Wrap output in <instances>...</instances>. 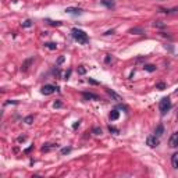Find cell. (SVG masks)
<instances>
[{"instance_id":"12","label":"cell","mask_w":178,"mask_h":178,"mask_svg":"<svg viewBox=\"0 0 178 178\" xmlns=\"http://www.w3.org/2000/svg\"><path fill=\"white\" fill-rule=\"evenodd\" d=\"M102 4H104L106 7L111 8L114 7V0H102Z\"/></svg>"},{"instance_id":"7","label":"cell","mask_w":178,"mask_h":178,"mask_svg":"<svg viewBox=\"0 0 178 178\" xmlns=\"http://www.w3.org/2000/svg\"><path fill=\"white\" fill-rule=\"evenodd\" d=\"M171 166L178 170V153H174V155L171 156Z\"/></svg>"},{"instance_id":"27","label":"cell","mask_w":178,"mask_h":178,"mask_svg":"<svg viewBox=\"0 0 178 178\" xmlns=\"http://www.w3.org/2000/svg\"><path fill=\"white\" fill-rule=\"evenodd\" d=\"M21 140H25V136H20L18 138V142H21Z\"/></svg>"},{"instance_id":"20","label":"cell","mask_w":178,"mask_h":178,"mask_svg":"<svg viewBox=\"0 0 178 178\" xmlns=\"http://www.w3.org/2000/svg\"><path fill=\"white\" fill-rule=\"evenodd\" d=\"M156 88L160 89V91H163V89H166V84H164V82H159V84L156 85Z\"/></svg>"},{"instance_id":"18","label":"cell","mask_w":178,"mask_h":178,"mask_svg":"<svg viewBox=\"0 0 178 178\" xmlns=\"http://www.w3.org/2000/svg\"><path fill=\"white\" fill-rule=\"evenodd\" d=\"M78 74H79V75H84V74H86V68H85V67H82V65H81V67H78Z\"/></svg>"},{"instance_id":"19","label":"cell","mask_w":178,"mask_h":178,"mask_svg":"<svg viewBox=\"0 0 178 178\" xmlns=\"http://www.w3.org/2000/svg\"><path fill=\"white\" fill-rule=\"evenodd\" d=\"M93 134L95 135H102V128H99V127H96V128H93Z\"/></svg>"},{"instance_id":"4","label":"cell","mask_w":178,"mask_h":178,"mask_svg":"<svg viewBox=\"0 0 178 178\" xmlns=\"http://www.w3.org/2000/svg\"><path fill=\"white\" fill-rule=\"evenodd\" d=\"M146 143L150 147H156L157 145H159V139H157V136H156V135H150V136H147Z\"/></svg>"},{"instance_id":"8","label":"cell","mask_w":178,"mask_h":178,"mask_svg":"<svg viewBox=\"0 0 178 178\" xmlns=\"http://www.w3.org/2000/svg\"><path fill=\"white\" fill-rule=\"evenodd\" d=\"M107 93L110 95V96H111V98H113V99H114V100H117V102L121 100V96H120V95H117L114 91H111V89H107Z\"/></svg>"},{"instance_id":"21","label":"cell","mask_w":178,"mask_h":178,"mask_svg":"<svg viewBox=\"0 0 178 178\" xmlns=\"http://www.w3.org/2000/svg\"><path fill=\"white\" fill-rule=\"evenodd\" d=\"M24 121H25L27 124H32V121H33V117H32V116H28L27 118H25V120H24Z\"/></svg>"},{"instance_id":"14","label":"cell","mask_w":178,"mask_h":178,"mask_svg":"<svg viewBox=\"0 0 178 178\" xmlns=\"http://www.w3.org/2000/svg\"><path fill=\"white\" fill-rule=\"evenodd\" d=\"M45 46H46L47 49H50V50H56V49H57V45L53 43V42H47V43H45Z\"/></svg>"},{"instance_id":"1","label":"cell","mask_w":178,"mask_h":178,"mask_svg":"<svg viewBox=\"0 0 178 178\" xmlns=\"http://www.w3.org/2000/svg\"><path fill=\"white\" fill-rule=\"evenodd\" d=\"M72 38L75 39V40H78V43H81V45H86L89 42L88 35L82 29H77V28L72 29Z\"/></svg>"},{"instance_id":"10","label":"cell","mask_w":178,"mask_h":178,"mask_svg":"<svg viewBox=\"0 0 178 178\" xmlns=\"http://www.w3.org/2000/svg\"><path fill=\"white\" fill-rule=\"evenodd\" d=\"M163 134H164V127H163L162 124L157 125V128H156V136H157V138H160Z\"/></svg>"},{"instance_id":"2","label":"cell","mask_w":178,"mask_h":178,"mask_svg":"<svg viewBox=\"0 0 178 178\" xmlns=\"http://www.w3.org/2000/svg\"><path fill=\"white\" fill-rule=\"evenodd\" d=\"M171 107V100L170 98H163L162 100H160V103H159V108H160V113L162 114H166L168 110H170Z\"/></svg>"},{"instance_id":"3","label":"cell","mask_w":178,"mask_h":178,"mask_svg":"<svg viewBox=\"0 0 178 178\" xmlns=\"http://www.w3.org/2000/svg\"><path fill=\"white\" fill-rule=\"evenodd\" d=\"M56 91H57V88L53 85H45V86H42V89H40V92L43 93V95H52Z\"/></svg>"},{"instance_id":"25","label":"cell","mask_w":178,"mask_h":178,"mask_svg":"<svg viewBox=\"0 0 178 178\" xmlns=\"http://www.w3.org/2000/svg\"><path fill=\"white\" fill-rule=\"evenodd\" d=\"M70 74H71V70H68L65 74H64V79H68V77H70Z\"/></svg>"},{"instance_id":"22","label":"cell","mask_w":178,"mask_h":178,"mask_svg":"<svg viewBox=\"0 0 178 178\" xmlns=\"http://www.w3.org/2000/svg\"><path fill=\"white\" fill-rule=\"evenodd\" d=\"M71 152V147H64L61 149V155H67V153H70Z\"/></svg>"},{"instance_id":"17","label":"cell","mask_w":178,"mask_h":178,"mask_svg":"<svg viewBox=\"0 0 178 178\" xmlns=\"http://www.w3.org/2000/svg\"><path fill=\"white\" fill-rule=\"evenodd\" d=\"M23 27H24V28H29V27H32V21H31V20H27V21H24V23H23Z\"/></svg>"},{"instance_id":"16","label":"cell","mask_w":178,"mask_h":178,"mask_svg":"<svg viewBox=\"0 0 178 178\" xmlns=\"http://www.w3.org/2000/svg\"><path fill=\"white\" fill-rule=\"evenodd\" d=\"M143 68H145V70H146L147 72H153V71L156 70V67L153 65V64H147V65H145Z\"/></svg>"},{"instance_id":"29","label":"cell","mask_w":178,"mask_h":178,"mask_svg":"<svg viewBox=\"0 0 178 178\" xmlns=\"http://www.w3.org/2000/svg\"><path fill=\"white\" fill-rule=\"evenodd\" d=\"M175 93H177V95H178V89H177V91H175Z\"/></svg>"},{"instance_id":"24","label":"cell","mask_w":178,"mask_h":178,"mask_svg":"<svg viewBox=\"0 0 178 178\" xmlns=\"http://www.w3.org/2000/svg\"><path fill=\"white\" fill-rule=\"evenodd\" d=\"M53 106H54V107H57V108H59V107H61L63 104H61V102H54V104H53Z\"/></svg>"},{"instance_id":"11","label":"cell","mask_w":178,"mask_h":178,"mask_svg":"<svg viewBox=\"0 0 178 178\" xmlns=\"http://www.w3.org/2000/svg\"><path fill=\"white\" fill-rule=\"evenodd\" d=\"M53 147H57V145H54V143H46L45 146L42 147V152H49V150H52Z\"/></svg>"},{"instance_id":"6","label":"cell","mask_w":178,"mask_h":178,"mask_svg":"<svg viewBox=\"0 0 178 178\" xmlns=\"http://www.w3.org/2000/svg\"><path fill=\"white\" fill-rule=\"evenodd\" d=\"M65 13H68V14H81L82 10L77 7H67L65 8Z\"/></svg>"},{"instance_id":"13","label":"cell","mask_w":178,"mask_h":178,"mask_svg":"<svg viewBox=\"0 0 178 178\" xmlns=\"http://www.w3.org/2000/svg\"><path fill=\"white\" fill-rule=\"evenodd\" d=\"M118 117H120V113H118L117 110H113V111L110 113V120H113V121H114V120H117Z\"/></svg>"},{"instance_id":"26","label":"cell","mask_w":178,"mask_h":178,"mask_svg":"<svg viewBox=\"0 0 178 178\" xmlns=\"http://www.w3.org/2000/svg\"><path fill=\"white\" fill-rule=\"evenodd\" d=\"M108 130H110V132H116V134H118V130L113 128V127H108Z\"/></svg>"},{"instance_id":"15","label":"cell","mask_w":178,"mask_h":178,"mask_svg":"<svg viewBox=\"0 0 178 178\" xmlns=\"http://www.w3.org/2000/svg\"><path fill=\"white\" fill-rule=\"evenodd\" d=\"M130 32H131V33H135V35H142V33H143V29H142V28H132Z\"/></svg>"},{"instance_id":"9","label":"cell","mask_w":178,"mask_h":178,"mask_svg":"<svg viewBox=\"0 0 178 178\" xmlns=\"http://www.w3.org/2000/svg\"><path fill=\"white\" fill-rule=\"evenodd\" d=\"M82 95H84V98H85V99H93V100H99V98H98V96H96V95H95V93H88V92H84L82 93Z\"/></svg>"},{"instance_id":"23","label":"cell","mask_w":178,"mask_h":178,"mask_svg":"<svg viewBox=\"0 0 178 178\" xmlns=\"http://www.w3.org/2000/svg\"><path fill=\"white\" fill-rule=\"evenodd\" d=\"M49 24H50V25H56V27H60V25H61L60 21H56V23H54V21H49Z\"/></svg>"},{"instance_id":"28","label":"cell","mask_w":178,"mask_h":178,"mask_svg":"<svg viewBox=\"0 0 178 178\" xmlns=\"http://www.w3.org/2000/svg\"><path fill=\"white\" fill-rule=\"evenodd\" d=\"M178 8H174V10H167V11H166V13H171V11H177Z\"/></svg>"},{"instance_id":"5","label":"cell","mask_w":178,"mask_h":178,"mask_svg":"<svg viewBox=\"0 0 178 178\" xmlns=\"http://www.w3.org/2000/svg\"><path fill=\"white\" fill-rule=\"evenodd\" d=\"M168 145H170V147H177L178 146V132H174V134L170 136Z\"/></svg>"}]
</instances>
